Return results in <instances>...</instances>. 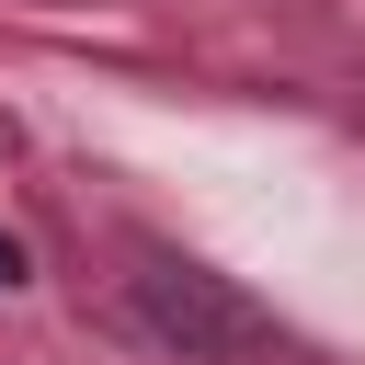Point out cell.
<instances>
[{
    "label": "cell",
    "instance_id": "obj_2",
    "mask_svg": "<svg viewBox=\"0 0 365 365\" xmlns=\"http://www.w3.org/2000/svg\"><path fill=\"white\" fill-rule=\"evenodd\" d=\"M0 285H23V240L11 228H0Z\"/></svg>",
    "mask_w": 365,
    "mask_h": 365
},
{
    "label": "cell",
    "instance_id": "obj_1",
    "mask_svg": "<svg viewBox=\"0 0 365 365\" xmlns=\"http://www.w3.org/2000/svg\"><path fill=\"white\" fill-rule=\"evenodd\" d=\"M137 308H148L182 354H262V319H251L217 274H194V262H160V274L137 285Z\"/></svg>",
    "mask_w": 365,
    "mask_h": 365
}]
</instances>
